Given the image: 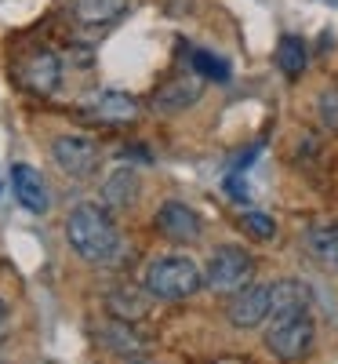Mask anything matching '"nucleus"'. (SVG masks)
Segmentation results:
<instances>
[{"label":"nucleus","instance_id":"17","mask_svg":"<svg viewBox=\"0 0 338 364\" xmlns=\"http://www.w3.org/2000/svg\"><path fill=\"white\" fill-rule=\"evenodd\" d=\"M190 66H193V73H200L204 80H219V84L229 80V63H222V58L211 55V51L193 48V51H190Z\"/></svg>","mask_w":338,"mask_h":364},{"label":"nucleus","instance_id":"11","mask_svg":"<svg viewBox=\"0 0 338 364\" xmlns=\"http://www.w3.org/2000/svg\"><path fill=\"white\" fill-rule=\"evenodd\" d=\"M11 186H15V197L26 211H33V215H44L51 208V197H48V182L40 178L37 168L29 164H15L11 168Z\"/></svg>","mask_w":338,"mask_h":364},{"label":"nucleus","instance_id":"5","mask_svg":"<svg viewBox=\"0 0 338 364\" xmlns=\"http://www.w3.org/2000/svg\"><path fill=\"white\" fill-rule=\"evenodd\" d=\"M51 157L70 178H91L102 164V149L84 135H58L51 142Z\"/></svg>","mask_w":338,"mask_h":364},{"label":"nucleus","instance_id":"3","mask_svg":"<svg viewBox=\"0 0 338 364\" xmlns=\"http://www.w3.org/2000/svg\"><path fill=\"white\" fill-rule=\"evenodd\" d=\"M317 343V324L310 310H288V314H273L266 328V350L280 360H302L313 353Z\"/></svg>","mask_w":338,"mask_h":364},{"label":"nucleus","instance_id":"18","mask_svg":"<svg viewBox=\"0 0 338 364\" xmlns=\"http://www.w3.org/2000/svg\"><path fill=\"white\" fill-rule=\"evenodd\" d=\"M102 339H113V343H106V346L116 350V353H138V350H146V343L135 336L128 324H109V328L102 331Z\"/></svg>","mask_w":338,"mask_h":364},{"label":"nucleus","instance_id":"16","mask_svg":"<svg viewBox=\"0 0 338 364\" xmlns=\"http://www.w3.org/2000/svg\"><path fill=\"white\" fill-rule=\"evenodd\" d=\"M305 63H310V51H305V44H302L298 37H284L280 48H276V66H280V73L302 77Z\"/></svg>","mask_w":338,"mask_h":364},{"label":"nucleus","instance_id":"10","mask_svg":"<svg viewBox=\"0 0 338 364\" xmlns=\"http://www.w3.org/2000/svg\"><path fill=\"white\" fill-rule=\"evenodd\" d=\"M84 113L91 120H99V124H128L138 113V102L124 95V91H99V95H91L84 102Z\"/></svg>","mask_w":338,"mask_h":364},{"label":"nucleus","instance_id":"15","mask_svg":"<svg viewBox=\"0 0 338 364\" xmlns=\"http://www.w3.org/2000/svg\"><path fill=\"white\" fill-rule=\"evenodd\" d=\"M310 248L320 262H327L331 269H338V223H327V226H313L310 230Z\"/></svg>","mask_w":338,"mask_h":364},{"label":"nucleus","instance_id":"21","mask_svg":"<svg viewBox=\"0 0 338 364\" xmlns=\"http://www.w3.org/2000/svg\"><path fill=\"white\" fill-rule=\"evenodd\" d=\"M4 314H8V306H4V299H0V324H4Z\"/></svg>","mask_w":338,"mask_h":364},{"label":"nucleus","instance_id":"9","mask_svg":"<svg viewBox=\"0 0 338 364\" xmlns=\"http://www.w3.org/2000/svg\"><path fill=\"white\" fill-rule=\"evenodd\" d=\"M157 230L175 240V245H193V240L200 237V219H197V211L186 208V204H178V200H168L160 211H157Z\"/></svg>","mask_w":338,"mask_h":364},{"label":"nucleus","instance_id":"13","mask_svg":"<svg viewBox=\"0 0 338 364\" xmlns=\"http://www.w3.org/2000/svg\"><path fill=\"white\" fill-rule=\"evenodd\" d=\"M269 288H273V314L310 310V306H313V291H310V284H302V281H295V277L269 281Z\"/></svg>","mask_w":338,"mask_h":364},{"label":"nucleus","instance_id":"14","mask_svg":"<svg viewBox=\"0 0 338 364\" xmlns=\"http://www.w3.org/2000/svg\"><path fill=\"white\" fill-rule=\"evenodd\" d=\"M135 193H138V175H135L131 168H116V171L106 178V190H102V197H106L109 204H116V208H128V204L135 200Z\"/></svg>","mask_w":338,"mask_h":364},{"label":"nucleus","instance_id":"2","mask_svg":"<svg viewBox=\"0 0 338 364\" xmlns=\"http://www.w3.org/2000/svg\"><path fill=\"white\" fill-rule=\"evenodd\" d=\"M142 284H146V291L153 299L175 302V299H190L193 291H200L204 288V273L186 255H160V259H153L146 266V281Z\"/></svg>","mask_w":338,"mask_h":364},{"label":"nucleus","instance_id":"19","mask_svg":"<svg viewBox=\"0 0 338 364\" xmlns=\"http://www.w3.org/2000/svg\"><path fill=\"white\" fill-rule=\"evenodd\" d=\"M240 230L248 237H255V240H273L276 223L266 215V211H244V215H240Z\"/></svg>","mask_w":338,"mask_h":364},{"label":"nucleus","instance_id":"7","mask_svg":"<svg viewBox=\"0 0 338 364\" xmlns=\"http://www.w3.org/2000/svg\"><path fill=\"white\" fill-rule=\"evenodd\" d=\"M18 80L33 91V95H51V91L58 87V80H62V63H58L55 51L40 48V51H33V55L22 58Z\"/></svg>","mask_w":338,"mask_h":364},{"label":"nucleus","instance_id":"1","mask_svg":"<svg viewBox=\"0 0 338 364\" xmlns=\"http://www.w3.org/2000/svg\"><path fill=\"white\" fill-rule=\"evenodd\" d=\"M66 237H70V248L84 262L106 266L120 259V233L109 219V211L99 204H77L66 219Z\"/></svg>","mask_w":338,"mask_h":364},{"label":"nucleus","instance_id":"20","mask_svg":"<svg viewBox=\"0 0 338 364\" xmlns=\"http://www.w3.org/2000/svg\"><path fill=\"white\" fill-rule=\"evenodd\" d=\"M317 109H320V120L327 124V132H334V135H338V87H327V91H320Z\"/></svg>","mask_w":338,"mask_h":364},{"label":"nucleus","instance_id":"8","mask_svg":"<svg viewBox=\"0 0 338 364\" xmlns=\"http://www.w3.org/2000/svg\"><path fill=\"white\" fill-rule=\"evenodd\" d=\"M204 87H207V80L200 73L171 77L164 87H157V95H153V109H160V113H182V109H190L204 95Z\"/></svg>","mask_w":338,"mask_h":364},{"label":"nucleus","instance_id":"4","mask_svg":"<svg viewBox=\"0 0 338 364\" xmlns=\"http://www.w3.org/2000/svg\"><path fill=\"white\" fill-rule=\"evenodd\" d=\"M255 277V259L244 252V248H219L207 262V273H204V284L214 291V295H236L240 288H248Z\"/></svg>","mask_w":338,"mask_h":364},{"label":"nucleus","instance_id":"6","mask_svg":"<svg viewBox=\"0 0 338 364\" xmlns=\"http://www.w3.org/2000/svg\"><path fill=\"white\" fill-rule=\"evenodd\" d=\"M226 317L240 331H251V328L266 324L273 317V288L269 284H248V288H240L236 295H229Z\"/></svg>","mask_w":338,"mask_h":364},{"label":"nucleus","instance_id":"12","mask_svg":"<svg viewBox=\"0 0 338 364\" xmlns=\"http://www.w3.org/2000/svg\"><path fill=\"white\" fill-rule=\"evenodd\" d=\"M70 11L77 26L87 29H106L109 22H116L128 11V0H70Z\"/></svg>","mask_w":338,"mask_h":364}]
</instances>
